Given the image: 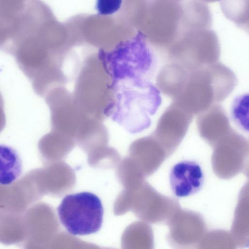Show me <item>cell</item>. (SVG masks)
<instances>
[{
	"instance_id": "5bb4252c",
	"label": "cell",
	"mask_w": 249,
	"mask_h": 249,
	"mask_svg": "<svg viewBox=\"0 0 249 249\" xmlns=\"http://www.w3.org/2000/svg\"><path fill=\"white\" fill-rule=\"evenodd\" d=\"M23 170L22 159L13 147L0 144V185L8 186L21 176Z\"/></svg>"
},
{
	"instance_id": "2e32d148",
	"label": "cell",
	"mask_w": 249,
	"mask_h": 249,
	"mask_svg": "<svg viewBox=\"0 0 249 249\" xmlns=\"http://www.w3.org/2000/svg\"><path fill=\"white\" fill-rule=\"evenodd\" d=\"M249 95L244 94L237 96L233 101L231 117L236 124L244 131L249 130Z\"/></svg>"
},
{
	"instance_id": "30bf717a",
	"label": "cell",
	"mask_w": 249,
	"mask_h": 249,
	"mask_svg": "<svg viewBox=\"0 0 249 249\" xmlns=\"http://www.w3.org/2000/svg\"><path fill=\"white\" fill-rule=\"evenodd\" d=\"M196 124L200 137L213 147L232 129L225 110L219 103L198 114Z\"/></svg>"
},
{
	"instance_id": "7a4b0ae2",
	"label": "cell",
	"mask_w": 249,
	"mask_h": 249,
	"mask_svg": "<svg viewBox=\"0 0 249 249\" xmlns=\"http://www.w3.org/2000/svg\"><path fill=\"white\" fill-rule=\"evenodd\" d=\"M161 103L160 91L152 83L113 92L107 117L131 134L141 132L151 124Z\"/></svg>"
},
{
	"instance_id": "d6986e66",
	"label": "cell",
	"mask_w": 249,
	"mask_h": 249,
	"mask_svg": "<svg viewBox=\"0 0 249 249\" xmlns=\"http://www.w3.org/2000/svg\"><path fill=\"white\" fill-rule=\"evenodd\" d=\"M201 0L205 2H213L220 1V0Z\"/></svg>"
},
{
	"instance_id": "9a60e30c",
	"label": "cell",
	"mask_w": 249,
	"mask_h": 249,
	"mask_svg": "<svg viewBox=\"0 0 249 249\" xmlns=\"http://www.w3.org/2000/svg\"><path fill=\"white\" fill-rule=\"evenodd\" d=\"M221 10L229 20L245 30L249 28V0H220Z\"/></svg>"
},
{
	"instance_id": "5b68a950",
	"label": "cell",
	"mask_w": 249,
	"mask_h": 249,
	"mask_svg": "<svg viewBox=\"0 0 249 249\" xmlns=\"http://www.w3.org/2000/svg\"><path fill=\"white\" fill-rule=\"evenodd\" d=\"M166 51L170 62L192 71L218 62L220 46L216 33L206 28L182 32Z\"/></svg>"
},
{
	"instance_id": "3957f363",
	"label": "cell",
	"mask_w": 249,
	"mask_h": 249,
	"mask_svg": "<svg viewBox=\"0 0 249 249\" xmlns=\"http://www.w3.org/2000/svg\"><path fill=\"white\" fill-rule=\"evenodd\" d=\"M99 54L112 79L126 78L148 83L157 68L155 53L142 33L113 50H102Z\"/></svg>"
},
{
	"instance_id": "ac0fdd59",
	"label": "cell",
	"mask_w": 249,
	"mask_h": 249,
	"mask_svg": "<svg viewBox=\"0 0 249 249\" xmlns=\"http://www.w3.org/2000/svg\"><path fill=\"white\" fill-rule=\"evenodd\" d=\"M6 123V120L4 112V100L0 92V133L4 128Z\"/></svg>"
},
{
	"instance_id": "ffe728a7",
	"label": "cell",
	"mask_w": 249,
	"mask_h": 249,
	"mask_svg": "<svg viewBox=\"0 0 249 249\" xmlns=\"http://www.w3.org/2000/svg\"><path fill=\"white\" fill-rule=\"evenodd\" d=\"M175 0L180 1H181L182 0Z\"/></svg>"
},
{
	"instance_id": "8fae6325",
	"label": "cell",
	"mask_w": 249,
	"mask_h": 249,
	"mask_svg": "<svg viewBox=\"0 0 249 249\" xmlns=\"http://www.w3.org/2000/svg\"><path fill=\"white\" fill-rule=\"evenodd\" d=\"M213 166L217 163L226 164L229 167L230 163H236L239 158L248 157L249 142L243 135L235 131L232 128L213 146Z\"/></svg>"
},
{
	"instance_id": "ba28073f",
	"label": "cell",
	"mask_w": 249,
	"mask_h": 249,
	"mask_svg": "<svg viewBox=\"0 0 249 249\" xmlns=\"http://www.w3.org/2000/svg\"><path fill=\"white\" fill-rule=\"evenodd\" d=\"M193 116L173 101L159 118L151 134L163 147L168 156L172 155L181 143Z\"/></svg>"
},
{
	"instance_id": "e0dca14e",
	"label": "cell",
	"mask_w": 249,
	"mask_h": 249,
	"mask_svg": "<svg viewBox=\"0 0 249 249\" xmlns=\"http://www.w3.org/2000/svg\"><path fill=\"white\" fill-rule=\"evenodd\" d=\"M123 0H97L96 9L102 16L111 15L121 8Z\"/></svg>"
},
{
	"instance_id": "6da1fadb",
	"label": "cell",
	"mask_w": 249,
	"mask_h": 249,
	"mask_svg": "<svg viewBox=\"0 0 249 249\" xmlns=\"http://www.w3.org/2000/svg\"><path fill=\"white\" fill-rule=\"evenodd\" d=\"M233 71L219 62L191 71L186 84L173 101L193 115L225 100L235 88Z\"/></svg>"
},
{
	"instance_id": "7c38bea8",
	"label": "cell",
	"mask_w": 249,
	"mask_h": 249,
	"mask_svg": "<svg viewBox=\"0 0 249 249\" xmlns=\"http://www.w3.org/2000/svg\"><path fill=\"white\" fill-rule=\"evenodd\" d=\"M190 72L182 65L170 62L159 72L157 87L160 92L175 100L184 88Z\"/></svg>"
},
{
	"instance_id": "8992f818",
	"label": "cell",
	"mask_w": 249,
	"mask_h": 249,
	"mask_svg": "<svg viewBox=\"0 0 249 249\" xmlns=\"http://www.w3.org/2000/svg\"><path fill=\"white\" fill-rule=\"evenodd\" d=\"M57 210L61 224L72 235L94 233L102 227L104 209L100 198L93 193L83 192L68 195Z\"/></svg>"
},
{
	"instance_id": "277c9868",
	"label": "cell",
	"mask_w": 249,
	"mask_h": 249,
	"mask_svg": "<svg viewBox=\"0 0 249 249\" xmlns=\"http://www.w3.org/2000/svg\"><path fill=\"white\" fill-rule=\"evenodd\" d=\"M111 81L99 55L82 62L72 94L78 106L90 117L102 121L111 101Z\"/></svg>"
},
{
	"instance_id": "9c48e42d",
	"label": "cell",
	"mask_w": 249,
	"mask_h": 249,
	"mask_svg": "<svg viewBox=\"0 0 249 249\" xmlns=\"http://www.w3.org/2000/svg\"><path fill=\"white\" fill-rule=\"evenodd\" d=\"M204 182V175L196 161L183 160L175 164L169 173V183L173 193L184 197L197 193Z\"/></svg>"
},
{
	"instance_id": "4fadbf2b",
	"label": "cell",
	"mask_w": 249,
	"mask_h": 249,
	"mask_svg": "<svg viewBox=\"0 0 249 249\" xmlns=\"http://www.w3.org/2000/svg\"><path fill=\"white\" fill-rule=\"evenodd\" d=\"M181 32L211 28L212 16L207 4L201 0H182Z\"/></svg>"
},
{
	"instance_id": "52a82bcc",
	"label": "cell",
	"mask_w": 249,
	"mask_h": 249,
	"mask_svg": "<svg viewBox=\"0 0 249 249\" xmlns=\"http://www.w3.org/2000/svg\"><path fill=\"white\" fill-rule=\"evenodd\" d=\"M181 1L150 0L143 35L156 48L166 51L181 34Z\"/></svg>"
}]
</instances>
